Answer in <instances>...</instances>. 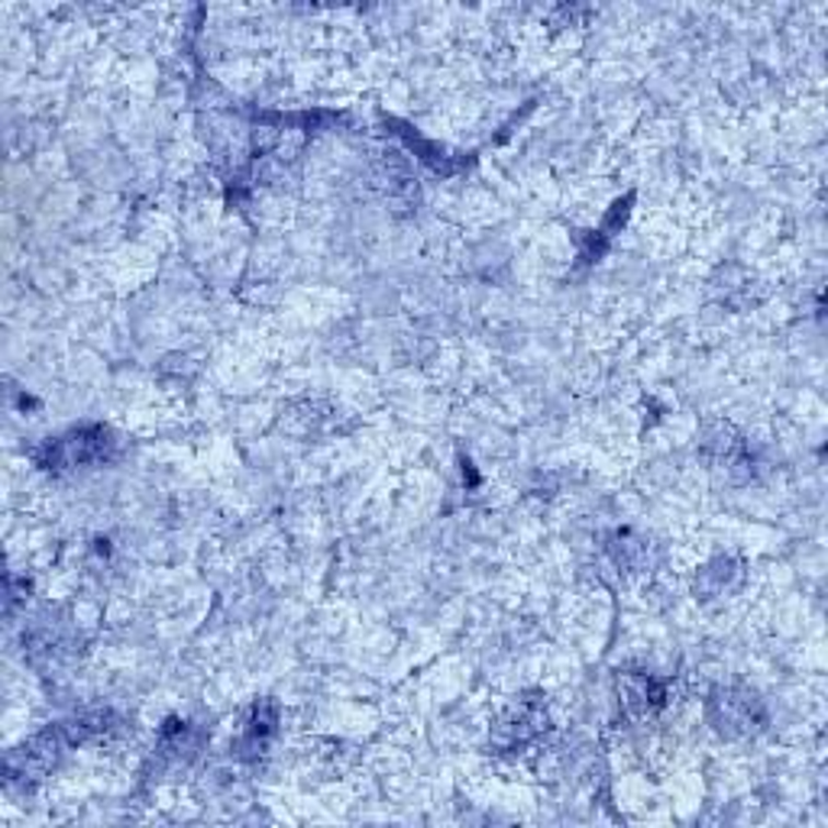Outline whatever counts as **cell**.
<instances>
[{
    "instance_id": "obj_1",
    "label": "cell",
    "mask_w": 828,
    "mask_h": 828,
    "mask_svg": "<svg viewBox=\"0 0 828 828\" xmlns=\"http://www.w3.org/2000/svg\"><path fill=\"white\" fill-rule=\"evenodd\" d=\"M104 430H78V434H71L66 440H59V444H53L49 447V467L56 463V467H78V463H88V460H94L101 450H104Z\"/></svg>"
}]
</instances>
